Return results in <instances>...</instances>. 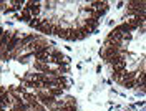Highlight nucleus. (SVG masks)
<instances>
[{"mask_svg":"<svg viewBox=\"0 0 146 111\" xmlns=\"http://www.w3.org/2000/svg\"><path fill=\"white\" fill-rule=\"evenodd\" d=\"M17 45H22V38L18 37L17 33H12V38H10V42H9V45H7V48H5V50L12 52V50H13Z\"/></svg>","mask_w":146,"mask_h":111,"instance_id":"1","label":"nucleus"},{"mask_svg":"<svg viewBox=\"0 0 146 111\" xmlns=\"http://www.w3.org/2000/svg\"><path fill=\"white\" fill-rule=\"evenodd\" d=\"M136 71H125L121 75V83H126V81H131V80H136Z\"/></svg>","mask_w":146,"mask_h":111,"instance_id":"2","label":"nucleus"},{"mask_svg":"<svg viewBox=\"0 0 146 111\" xmlns=\"http://www.w3.org/2000/svg\"><path fill=\"white\" fill-rule=\"evenodd\" d=\"M115 30H116V32H119L121 35H129V33H131V28L128 27L126 22H125V23H121V25H116V27H115Z\"/></svg>","mask_w":146,"mask_h":111,"instance_id":"3","label":"nucleus"},{"mask_svg":"<svg viewBox=\"0 0 146 111\" xmlns=\"http://www.w3.org/2000/svg\"><path fill=\"white\" fill-rule=\"evenodd\" d=\"M48 93H50L53 98H56V96H62V94H63V88L55 86V88H50V90H48Z\"/></svg>","mask_w":146,"mask_h":111,"instance_id":"4","label":"nucleus"},{"mask_svg":"<svg viewBox=\"0 0 146 111\" xmlns=\"http://www.w3.org/2000/svg\"><path fill=\"white\" fill-rule=\"evenodd\" d=\"M126 23H128V27L131 28V30H136V28H139V30H141V25H139L135 18H133V20H126Z\"/></svg>","mask_w":146,"mask_h":111,"instance_id":"5","label":"nucleus"},{"mask_svg":"<svg viewBox=\"0 0 146 111\" xmlns=\"http://www.w3.org/2000/svg\"><path fill=\"white\" fill-rule=\"evenodd\" d=\"M123 86H125V88H135V86H138V78L136 80H131V81L123 83Z\"/></svg>","mask_w":146,"mask_h":111,"instance_id":"6","label":"nucleus"}]
</instances>
